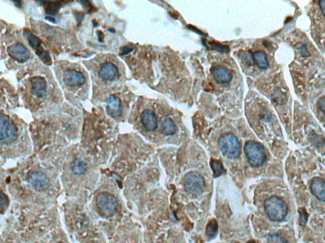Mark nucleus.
<instances>
[{
	"instance_id": "9d476101",
	"label": "nucleus",
	"mask_w": 325,
	"mask_h": 243,
	"mask_svg": "<svg viewBox=\"0 0 325 243\" xmlns=\"http://www.w3.org/2000/svg\"><path fill=\"white\" fill-rule=\"evenodd\" d=\"M63 80L65 84L70 87H80L85 83V78L83 74L74 69L66 70Z\"/></svg>"
},
{
	"instance_id": "5701e85b",
	"label": "nucleus",
	"mask_w": 325,
	"mask_h": 243,
	"mask_svg": "<svg viewBox=\"0 0 325 243\" xmlns=\"http://www.w3.org/2000/svg\"><path fill=\"white\" fill-rule=\"evenodd\" d=\"M267 243H288L283 235L279 233H272L269 234L267 239Z\"/></svg>"
},
{
	"instance_id": "f257e3e1",
	"label": "nucleus",
	"mask_w": 325,
	"mask_h": 243,
	"mask_svg": "<svg viewBox=\"0 0 325 243\" xmlns=\"http://www.w3.org/2000/svg\"><path fill=\"white\" fill-rule=\"evenodd\" d=\"M264 207L267 216L272 222L283 221L288 215L287 204L278 196H272L265 200Z\"/></svg>"
},
{
	"instance_id": "412c9836",
	"label": "nucleus",
	"mask_w": 325,
	"mask_h": 243,
	"mask_svg": "<svg viewBox=\"0 0 325 243\" xmlns=\"http://www.w3.org/2000/svg\"><path fill=\"white\" fill-rule=\"evenodd\" d=\"M218 223L216 219H212L207 226L206 234L210 238H214L216 236L217 231H218Z\"/></svg>"
},
{
	"instance_id": "a878e982",
	"label": "nucleus",
	"mask_w": 325,
	"mask_h": 243,
	"mask_svg": "<svg viewBox=\"0 0 325 243\" xmlns=\"http://www.w3.org/2000/svg\"><path fill=\"white\" fill-rule=\"evenodd\" d=\"M318 106L320 110L322 112L325 116V96L322 97L319 100Z\"/></svg>"
},
{
	"instance_id": "423d86ee",
	"label": "nucleus",
	"mask_w": 325,
	"mask_h": 243,
	"mask_svg": "<svg viewBox=\"0 0 325 243\" xmlns=\"http://www.w3.org/2000/svg\"><path fill=\"white\" fill-rule=\"evenodd\" d=\"M17 137V128L14 122L5 115L0 114V140L2 144H9Z\"/></svg>"
},
{
	"instance_id": "39448f33",
	"label": "nucleus",
	"mask_w": 325,
	"mask_h": 243,
	"mask_svg": "<svg viewBox=\"0 0 325 243\" xmlns=\"http://www.w3.org/2000/svg\"><path fill=\"white\" fill-rule=\"evenodd\" d=\"M185 186L189 194L198 196L202 194L205 190L204 178L197 172H190L185 176Z\"/></svg>"
},
{
	"instance_id": "dca6fc26",
	"label": "nucleus",
	"mask_w": 325,
	"mask_h": 243,
	"mask_svg": "<svg viewBox=\"0 0 325 243\" xmlns=\"http://www.w3.org/2000/svg\"><path fill=\"white\" fill-rule=\"evenodd\" d=\"M118 74V68L113 64L106 62L102 64L101 66H100L99 76L104 80H115Z\"/></svg>"
},
{
	"instance_id": "aec40b11",
	"label": "nucleus",
	"mask_w": 325,
	"mask_h": 243,
	"mask_svg": "<svg viewBox=\"0 0 325 243\" xmlns=\"http://www.w3.org/2000/svg\"><path fill=\"white\" fill-rule=\"evenodd\" d=\"M210 166H211L214 178H218L225 173V169H224L221 162L217 160L212 159L210 160Z\"/></svg>"
},
{
	"instance_id": "1a4fd4ad",
	"label": "nucleus",
	"mask_w": 325,
	"mask_h": 243,
	"mask_svg": "<svg viewBox=\"0 0 325 243\" xmlns=\"http://www.w3.org/2000/svg\"><path fill=\"white\" fill-rule=\"evenodd\" d=\"M27 180L30 184L38 192H42L49 188L50 180L44 173L41 172H33L29 174Z\"/></svg>"
},
{
	"instance_id": "bb28decb",
	"label": "nucleus",
	"mask_w": 325,
	"mask_h": 243,
	"mask_svg": "<svg viewBox=\"0 0 325 243\" xmlns=\"http://www.w3.org/2000/svg\"><path fill=\"white\" fill-rule=\"evenodd\" d=\"M318 4H319L320 8H321L322 15H323L325 16V0H322V1H319Z\"/></svg>"
},
{
	"instance_id": "9b49d317",
	"label": "nucleus",
	"mask_w": 325,
	"mask_h": 243,
	"mask_svg": "<svg viewBox=\"0 0 325 243\" xmlns=\"http://www.w3.org/2000/svg\"><path fill=\"white\" fill-rule=\"evenodd\" d=\"M32 92L35 96L42 98L47 96V82L44 78L35 76L31 80Z\"/></svg>"
},
{
	"instance_id": "6e6552de",
	"label": "nucleus",
	"mask_w": 325,
	"mask_h": 243,
	"mask_svg": "<svg viewBox=\"0 0 325 243\" xmlns=\"http://www.w3.org/2000/svg\"><path fill=\"white\" fill-rule=\"evenodd\" d=\"M7 53L11 58L21 64L26 62L31 57L30 52L21 42H17L9 46L7 48Z\"/></svg>"
},
{
	"instance_id": "f3484780",
	"label": "nucleus",
	"mask_w": 325,
	"mask_h": 243,
	"mask_svg": "<svg viewBox=\"0 0 325 243\" xmlns=\"http://www.w3.org/2000/svg\"><path fill=\"white\" fill-rule=\"evenodd\" d=\"M159 126L162 134L166 136H172L176 134L177 126L170 116H162L160 119Z\"/></svg>"
},
{
	"instance_id": "20e7f679",
	"label": "nucleus",
	"mask_w": 325,
	"mask_h": 243,
	"mask_svg": "<svg viewBox=\"0 0 325 243\" xmlns=\"http://www.w3.org/2000/svg\"><path fill=\"white\" fill-rule=\"evenodd\" d=\"M96 204L100 213L106 216L114 215L118 208L116 198L107 192H100L97 195Z\"/></svg>"
},
{
	"instance_id": "2eb2a0df",
	"label": "nucleus",
	"mask_w": 325,
	"mask_h": 243,
	"mask_svg": "<svg viewBox=\"0 0 325 243\" xmlns=\"http://www.w3.org/2000/svg\"><path fill=\"white\" fill-rule=\"evenodd\" d=\"M107 113L112 118L120 115L122 112L121 102L118 97L111 95L106 100Z\"/></svg>"
},
{
	"instance_id": "c85d7f7f",
	"label": "nucleus",
	"mask_w": 325,
	"mask_h": 243,
	"mask_svg": "<svg viewBox=\"0 0 325 243\" xmlns=\"http://www.w3.org/2000/svg\"><path fill=\"white\" fill-rule=\"evenodd\" d=\"M248 243H256V242H255V240H250V242H248Z\"/></svg>"
},
{
	"instance_id": "ddd939ff",
	"label": "nucleus",
	"mask_w": 325,
	"mask_h": 243,
	"mask_svg": "<svg viewBox=\"0 0 325 243\" xmlns=\"http://www.w3.org/2000/svg\"><path fill=\"white\" fill-rule=\"evenodd\" d=\"M212 73L215 80L220 84H228L233 78V75L230 71L224 66H215L212 69Z\"/></svg>"
},
{
	"instance_id": "f03ea898",
	"label": "nucleus",
	"mask_w": 325,
	"mask_h": 243,
	"mask_svg": "<svg viewBox=\"0 0 325 243\" xmlns=\"http://www.w3.org/2000/svg\"><path fill=\"white\" fill-rule=\"evenodd\" d=\"M244 151L248 162L253 168H259L264 165L266 160V154L264 147L255 140L246 142Z\"/></svg>"
},
{
	"instance_id": "6ab92c4d",
	"label": "nucleus",
	"mask_w": 325,
	"mask_h": 243,
	"mask_svg": "<svg viewBox=\"0 0 325 243\" xmlns=\"http://www.w3.org/2000/svg\"><path fill=\"white\" fill-rule=\"evenodd\" d=\"M71 170L76 175L81 176L87 172V165L84 162L80 159L75 160L71 164Z\"/></svg>"
},
{
	"instance_id": "4be33fe9",
	"label": "nucleus",
	"mask_w": 325,
	"mask_h": 243,
	"mask_svg": "<svg viewBox=\"0 0 325 243\" xmlns=\"http://www.w3.org/2000/svg\"><path fill=\"white\" fill-rule=\"evenodd\" d=\"M61 7V4L59 2H46L45 3V12L47 14L50 16L56 15Z\"/></svg>"
},
{
	"instance_id": "4468645a",
	"label": "nucleus",
	"mask_w": 325,
	"mask_h": 243,
	"mask_svg": "<svg viewBox=\"0 0 325 243\" xmlns=\"http://www.w3.org/2000/svg\"><path fill=\"white\" fill-rule=\"evenodd\" d=\"M141 122L147 131H154L157 128L156 114L150 110H145L140 116Z\"/></svg>"
},
{
	"instance_id": "0eeeda50",
	"label": "nucleus",
	"mask_w": 325,
	"mask_h": 243,
	"mask_svg": "<svg viewBox=\"0 0 325 243\" xmlns=\"http://www.w3.org/2000/svg\"><path fill=\"white\" fill-rule=\"evenodd\" d=\"M24 35L28 40L29 44L35 50L36 54L40 57V59L47 65L52 64L51 56L49 52L43 48L42 40L37 36L33 34L30 30H25Z\"/></svg>"
},
{
	"instance_id": "f8f14e48",
	"label": "nucleus",
	"mask_w": 325,
	"mask_h": 243,
	"mask_svg": "<svg viewBox=\"0 0 325 243\" xmlns=\"http://www.w3.org/2000/svg\"><path fill=\"white\" fill-rule=\"evenodd\" d=\"M310 190L312 194L320 202H325V180L316 177L310 181Z\"/></svg>"
},
{
	"instance_id": "c756f323",
	"label": "nucleus",
	"mask_w": 325,
	"mask_h": 243,
	"mask_svg": "<svg viewBox=\"0 0 325 243\" xmlns=\"http://www.w3.org/2000/svg\"><path fill=\"white\" fill-rule=\"evenodd\" d=\"M235 243H240V242H235Z\"/></svg>"
},
{
	"instance_id": "393cba45",
	"label": "nucleus",
	"mask_w": 325,
	"mask_h": 243,
	"mask_svg": "<svg viewBox=\"0 0 325 243\" xmlns=\"http://www.w3.org/2000/svg\"><path fill=\"white\" fill-rule=\"evenodd\" d=\"M298 212H299L300 224L303 226L306 224L308 218L306 210L304 208H301L298 210Z\"/></svg>"
},
{
	"instance_id": "7ed1b4c3",
	"label": "nucleus",
	"mask_w": 325,
	"mask_h": 243,
	"mask_svg": "<svg viewBox=\"0 0 325 243\" xmlns=\"http://www.w3.org/2000/svg\"><path fill=\"white\" fill-rule=\"evenodd\" d=\"M219 148L222 154L229 158H238L241 154V144L233 133L222 134L219 140Z\"/></svg>"
},
{
	"instance_id": "b1692460",
	"label": "nucleus",
	"mask_w": 325,
	"mask_h": 243,
	"mask_svg": "<svg viewBox=\"0 0 325 243\" xmlns=\"http://www.w3.org/2000/svg\"><path fill=\"white\" fill-rule=\"evenodd\" d=\"M0 197H1V212L3 214L6 211L7 208H8L9 202L8 198L3 192H1Z\"/></svg>"
},
{
	"instance_id": "cd10ccee",
	"label": "nucleus",
	"mask_w": 325,
	"mask_h": 243,
	"mask_svg": "<svg viewBox=\"0 0 325 243\" xmlns=\"http://www.w3.org/2000/svg\"><path fill=\"white\" fill-rule=\"evenodd\" d=\"M132 50L133 48H129L128 46L123 47V48L121 49V53H122L121 54H128V53H130V52H131V50Z\"/></svg>"
},
{
	"instance_id": "a211bd4d",
	"label": "nucleus",
	"mask_w": 325,
	"mask_h": 243,
	"mask_svg": "<svg viewBox=\"0 0 325 243\" xmlns=\"http://www.w3.org/2000/svg\"><path fill=\"white\" fill-rule=\"evenodd\" d=\"M252 58L256 66L260 69L265 70L269 68V61L266 53L263 51H257L253 54Z\"/></svg>"
}]
</instances>
